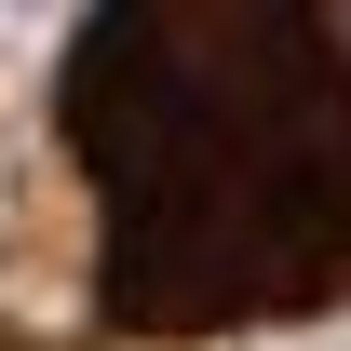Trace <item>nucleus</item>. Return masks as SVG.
<instances>
[{"instance_id":"obj_1","label":"nucleus","mask_w":351,"mask_h":351,"mask_svg":"<svg viewBox=\"0 0 351 351\" xmlns=\"http://www.w3.org/2000/svg\"><path fill=\"white\" fill-rule=\"evenodd\" d=\"M68 149L108 324L217 338L351 298V41L311 0H95Z\"/></svg>"}]
</instances>
